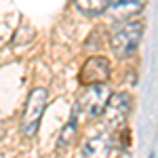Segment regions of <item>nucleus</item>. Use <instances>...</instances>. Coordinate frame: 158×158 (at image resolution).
I'll return each mask as SVG.
<instances>
[{
    "label": "nucleus",
    "mask_w": 158,
    "mask_h": 158,
    "mask_svg": "<svg viewBox=\"0 0 158 158\" xmlns=\"http://www.w3.org/2000/svg\"><path fill=\"white\" fill-rule=\"evenodd\" d=\"M110 97V91L103 82H97V85H86V89L80 93V97L76 101V108L86 112L91 118H99L101 112H103V106Z\"/></svg>",
    "instance_id": "nucleus-4"
},
{
    "label": "nucleus",
    "mask_w": 158,
    "mask_h": 158,
    "mask_svg": "<svg viewBox=\"0 0 158 158\" xmlns=\"http://www.w3.org/2000/svg\"><path fill=\"white\" fill-rule=\"evenodd\" d=\"M47 91L44 89H34L30 93V97L25 101L23 108V116H21V131H23L25 137H32L36 135L38 124L42 120V112H44V106H47Z\"/></svg>",
    "instance_id": "nucleus-2"
},
{
    "label": "nucleus",
    "mask_w": 158,
    "mask_h": 158,
    "mask_svg": "<svg viewBox=\"0 0 158 158\" xmlns=\"http://www.w3.org/2000/svg\"><path fill=\"white\" fill-rule=\"evenodd\" d=\"M141 36H143V23L133 21V19H124L112 30L110 47H112L116 57H129L137 49Z\"/></svg>",
    "instance_id": "nucleus-1"
},
{
    "label": "nucleus",
    "mask_w": 158,
    "mask_h": 158,
    "mask_svg": "<svg viewBox=\"0 0 158 158\" xmlns=\"http://www.w3.org/2000/svg\"><path fill=\"white\" fill-rule=\"evenodd\" d=\"M110 78V61L106 57H91L85 61L80 70V82L82 85H97L106 82Z\"/></svg>",
    "instance_id": "nucleus-6"
},
{
    "label": "nucleus",
    "mask_w": 158,
    "mask_h": 158,
    "mask_svg": "<svg viewBox=\"0 0 158 158\" xmlns=\"http://www.w3.org/2000/svg\"><path fill=\"white\" fill-rule=\"evenodd\" d=\"M76 106H74V112H72V118H70V122L63 127V131H61L59 135V146H68L70 143V139L74 137V133H76Z\"/></svg>",
    "instance_id": "nucleus-9"
},
{
    "label": "nucleus",
    "mask_w": 158,
    "mask_h": 158,
    "mask_svg": "<svg viewBox=\"0 0 158 158\" xmlns=\"http://www.w3.org/2000/svg\"><path fill=\"white\" fill-rule=\"evenodd\" d=\"M118 152V141L112 133H101L86 139L82 146L85 158H114Z\"/></svg>",
    "instance_id": "nucleus-5"
},
{
    "label": "nucleus",
    "mask_w": 158,
    "mask_h": 158,
    "mask_svg": "<svg viewBox=\"0 0 158 158\" xmlns=\"http://www.w3.org/2000/svg\"><path fill=\"white\" fill-rule=\"evenodd\" d=\"M129 112H131V97L127 93H116L108 97L101 112V120L108 129H118L129 118Z\"/></svg>",
    "instance_id": "nucleus-3"
},
{
    "label": "nucleus",
    "mask_w": 158,
    "mask_h": 158,
    "mask_svg": "<svg viewBox=\"0 0 158 158\" xmlns=\"http://www.w3.org/2000/svg\"><path fill=\"white\" fill-rule=\"evenodd\" d=\"M112 0H74V6L86 17H97L110 9Z\"/></svg>",
    "instance_id": "nucleus-8"
},
{
    "label": "nucleus",
    "mask_w": 158,
    "mask_h": 158,
    "mask_svg": "<svg viewBox=\"0 0 158 158\" xmlns=\"http://www.w3.org/2000/svg\"><path fill=\"white\" fill-rule=\"evenodd\" d=\"M143 6H146V0H112V4H110V9L114 11V15L120 21L131 19L133 15L141 13Z\"/></svg>",
    "instance_id": "nucleus-7"
},
{
    "label": "nucleus",
    "mask_w": 158,
    "mask_h": 158,
    "mask_svg": "<svg viewBox=\"0 0 158 158\" xmlns=\"http://www.w3.org/2000/svg\"><path fill=\"white\" fill-rule=\"evenodd\" d=\"M114 158H131V154H129V152H122L120 156H114Z\"/></svg>",
    "instance_id": "nucleus-10"
}]
</instances>
